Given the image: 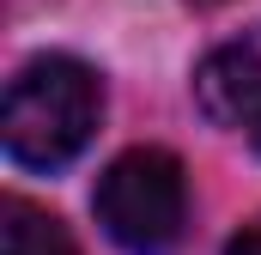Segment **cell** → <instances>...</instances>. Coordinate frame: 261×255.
Listing matches in <instances>:
<instances>
[{
  "label": "cell",
  "mask_w": 261,
  "mask_h": 255,
  "mask_svg": "<svg viewBox=\"0 0 261 255\" xmlns=\"http://www.w3.org/2000/svg\"><path fill=\"white\" fill-rule=\"evenodd\" d=\"M225 255H261V231H243V237H231V249Z\"/></svg>",
  "instance_id": "cell-5"
},
{
  "label": "cell",
  "mask_w": 261,
  "mask_h": 255,
  "mask_svg": "<svg viewBox=\"0 0 261 255\" xmlns=\"http://www.w3.org/2000/svg\"><path fill=\"white\" fill-rule=\"evenodd\" d=\"M255 152H261V134H255Z\"/></svg>",
  "instance_id": "cell-7"
},
{
  "label": "cell",
  "mask_w": 261,
  "mask_h": 255,
  "mask_svg": "<svg viewBox=\"0 0 261 255\" xmlns=\"http://www.w3.org/2000/svg\"><path fill=\"white\" fill-rule=\"evenodd\" d=\"M0 255H79V243L61 231V219H49L31 200H6L0 213Z\"/></svg>",
  "instance_id": "cell-4"
},
{
  "label": "cell",
  "mask_w": 261,
  "mask_h": 255,
  "mask_svg": "<svg viewBox=\"0 0 261 255\" xmlns=\"http://www.w3.org/2000/svg\"><path fill=\"white\" fill-rule=\"evenodd\" d=\"M195 97L219 128H243L249 140L261 134V24L200 61Z\"/></svg>",
  "instance_id": "cell-3"
},
{
  "label": "cell",
  "mask_w": 261,
  "mask_h": 255,
  "mask_svg": "<svg viewBox=\"0 0 261 255\" xmlns=\"http://www.w3.org/2000/svg\"><path fill=\"white\" fill-rule=\"evenodd\" d=\"M91 207H97V225L110 243H122L128 255H164L182 237V219H189L182 164L164 146H134L103 170Z\"/></svg>",
  "instance_id": "cell-2"
},
{
  "label": "cell",
  "mask_w": 261,
  "mask_h": 255,
  "mask_svg": "<svg viewBox=\"0 0 261 255\" xmlns=\"http://www.w3.org/2000/svg\"><path fill=\"white\" fill-rule=\"evenodd\" d=\"M189 6H206V12H213V6H231V0H189Z\"/></svg>",
  "instance_id": "cell-6"
},
{
  "label": "cell",
  "mask_w": 261,
  "mask_h": 255,
  "mask_svg": "<svg viewBox=\"0 0 261 255\" xmlns=\"http://www.w3.org/2000/svg\"><path fill=\"white\" fill-rule=\"evenodd\" d=\"M97 110H103L97 73L73 55H43L18 67V79L6 85V110H0L6 152L31 170H61L97 134Z\"/></svg>",
  "instance_id": "cell-1"
}]
</instances>
